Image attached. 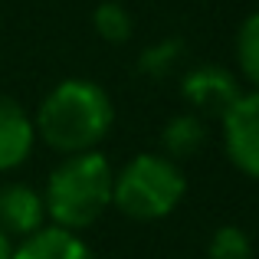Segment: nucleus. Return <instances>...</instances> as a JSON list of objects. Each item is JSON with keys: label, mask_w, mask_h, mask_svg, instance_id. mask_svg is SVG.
Listing matches in <instances>:
<instances>
[{"label": "nucleus", "mask_w": 259, "mask_h": 259, "mask_svg": "<svg viewBox=\"0 0 259 259\" xmlns=\"http://www.w3.org/2000/svg\"><path fill=\"white\" fill-rule=\"evenodd\" d=\"M223 125V148L227 158L233 161L236 171L259 181V92H243L233 102L227 115L220 118Z\"/></svg>", "instance_id": "obj_4"}, {"label": "nucleus", "mask_w": 259, "mask_h": 259, "mask_svg": "<svg viewBox=\"0 0 259 259\" xmlns=\"http://www.w3.org/2000/svg\"><path fill=\"white\" fill-rule=\"evenodd\" d=\"M236 63L243 79L259 92V10L249 13L236 33Z\"/></svg>", "instance_id": "obj_10"}, {"label": "nucleus", "mask_w": 259, "mask_h": 259, "mask_svg": "<svg viewBox=\"0 0 259 259\" xmlns=\"http://www.w3.org/2000/svg\"><path fill=\"white\" fill-rule=\"evenodd\" d=\"M13 256V243H10V236L0 230V259H10Z\"/></svg>", "instance_id": "obj_14"}, {"label": "nucleus", "mask_w": 259, "mask_h": 259, "mask_svg": "<svg viewBox=\"0 0 259 259\" xmlns=\"http://www.w3.org/2000/svg\"><path fill=\"white\" fill-rule=\"evenodd\" d=\"M115 105L99 82L66 79L39 102L33 128L59 154L95 151L99 141L112 132Z\"/></svg>", "instance_id": "obj_1"}, {"label": "nucleus", "mask_w": 259, "mask_h": 259, "mask_svg": "<svg viewBox=\"0 0 259 259\" xmlns=\"http://www.w3.org/2000/svg\"><path fill=\"white\" fill-rule=\"evenodd\" d=\"M203 141H207V125H203V118H197L194 112L174 115L164 125V132H161V145H164V151H167L164 158H171V161L194 158L203 148Z\"/></svg>", "instance_id": "obj_9"}, {"label": "nucleus", "mask_w": 259, "mask_h": 259, "mask_svg": "<svg viewBox=\"0 0 259 259\" xmlns=\"http://www.w3.org/2000/svg\"><path fill=\"white\" fill-rule=\"evenodd\" d=\"M210 259H253V240L243 227H220L210 236Z\"/></svg>", "instance_id": "obj_12"}, {"label": "nucleus", "mask_w": 259, "mask_h": 259, "mask_svg": "<svg viewBox=\"0 0 259 259\" xmlns=\"http://www.w3.org/2000/svg\"><path fill=\"white\" fill-rule=\"evenodd\" d=\"M92 26L105 43H125V39H132V30H135L132 13H128L118 0H105V4L95 7L92 10Z\"/></svg>", "instance_id": "obj_11"}, {"label": "nucleus", "mask_w": 259, "mask_h": 259, "mask_svg": "<svg viewBox=\"0 0 259 259\" xmlns=\"http://www.w3.org/2000/svg\"><path fill=\"white\" fill-rule=\"evenodd\" d=\"M181 95L197 118H223L243 89L223 66H197L181 79Z\"/></svg>", "instance_id": "obj_5"}, {"label": "nucleus", "mask_w": 259, "mask_h": 259, "mask_svg": "<svg viewBox=\"0 0 259 259\" xmlns=\"http://www.w3.org/2000/svg\"><path fill=\"white\" fill-rule=\"evenodd\" d=\"M43 223H46L43 194H36L30 184H17V181L0 187V230L7 236L26 240L36 230H43Z\"/></svg>", "instance_id": "obj_6"}, {"label": "nucleus", "mask_w": 259, "mask_h": 259, "mask_svg": "<svg viewBox=\"0 0 259 259\" xmlns=\"http://www.w3.org/2000/svg\"><path fill=\"white\" fill-rule=\"evenodd\" d=\"M184 174L164 154H135L112 181V207L132 220H161L181 203Z\"/></svg>", "instance_id": "obj_3"}, {"label": "nucleus", "mask_w": 259, "mask_h": 259, "mask_svg": "<svg viewBox=\"0 0 259 259\" xmlns=\"http://www.w3.org/2000/svg\"><path fill=\"white\" fill-rule=\"evenodd\" d=\"M10 259H99V256L69 230L43 227L33 236L20 240V246H13Z\"/></svg>", "instance_id": "obj_8"}, {"label": "nucleus", "mask_w": 259, "mask_h": 259, "mask_svg": "<svg viewBox=\"0 0 259 259\" xmlns=\"http://www.w3.org/2000/svg\"><path fill=\"white\" fill-rule=\"evenodd\" d=\"M177 59H181V43H177V39H164V43H158V46L141 53V72L161 79L177 66Z\"/></svg>", "instance_id": "obj_13"}, {"label": "nucleus", "mask_w": 259, "mask_h": 259, "mask_svg": "<svg viewBox=\"0 0 259 259\" xmlns=\"http://www.w3.org/2000/svg\"><path fill=\"white\" fill-rule=\"evenodd\" d=\"M36 145L33 118L10 99L0 95V174L20 167Z\"/></svg>", "instance_id": "obj_7"}, {"label": "nucleus", "mask_w": 259, "mask_h": 259, "mask_svg": "<svg viewBox=\"0 0 259 259\" xmlns=\"http://www.w3.org/2000/svg\"><path fill=\"white\" fill-rule=\"evenodd\" d=\"M112 181L115 171L99 151L66 154L63 164L53 167L43 194L53 227L76 233L99 223V217L112 207Z\"/></svg>", "instance_id": "obj_2"}]
</instances>
